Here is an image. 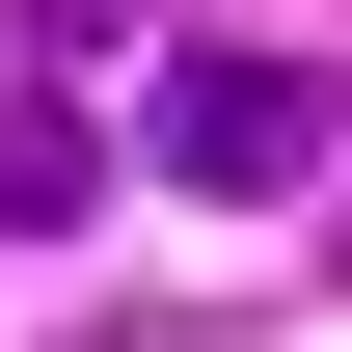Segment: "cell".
<instances>
[{"instance_id":"cell-2","label":"cell","mask_w":352,"mask_h":352,"mask_svg":"<svg viewBox=\"0 0 352 352\" xmlns=\"http://www.w3.org/2000/svg\"><path fill=\"white\" fill-rule=\"evenodd\" d=\"M82 190H109V135L54 82H0V244H82Z\"/></svg>"},{"instance_id":"cell-1","label":"cell","mask_w":352,"mask_h":352,"mask_svg":"<svg viewBox=\"0 0 352 352\" xmlns=\"http://www.w3.org/2000/svg\"><path fill=\"white\" fill-rule=\"evenodd\" d=\"M325 135H352V82H325V54H271V28H217V54H163V82H135V163L217 190V217L325 190Z\"/></svg>"}]
</instances>
